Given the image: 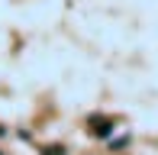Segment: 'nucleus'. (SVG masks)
Listing matches in <instances>:
<instances>
[{"label": "nucleus", "mask_w": 158, "mask_h": 155, "mask_svg": "<svg viewBox=\"0 0 158 155\" xmlns=\"http://www.w3.org/2000/svg\"><path fill=\"white\" fill-rule=\"evenodd\" d=\"M42 152H45V155H64V149H61V145H45Z\"/></svg>", "instance_id": "f03ea898"}, {"label": "nucleus", "mask_w": 158, "mask_h": 155, "mask_svg": "<svg viewBox=\"0 0 158 155\" xmlns=\"http://www.w3.org/2000/svg\"><path fill=\"white\" fill-rule=\"evenodd\" d=\"M87 126H90V129L97 132V136H110L116 123H113L110 116H97V113H94V116H87Z\"/></svg>", "instance_id": "f257e3e1"}, {"label": "nucleus", "mask_w": 158, "mask_h": 155, "mask_svg": "<svg viewBox=\"0 0 158 155\" xmlns=\"http://www.w3.org/2000/svg\"><path fill=\"white\" fill-rule=\"evenodd\" d=\"M0 155H3V152H0Z\"/></svg>", "instance_id": "7ed1b4c3"}]
</instances>
